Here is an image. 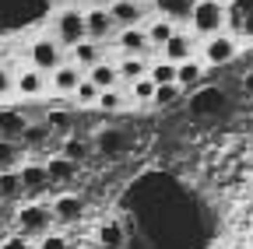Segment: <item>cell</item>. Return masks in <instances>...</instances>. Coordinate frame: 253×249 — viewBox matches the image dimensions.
Instances as JSON below:
<instances>
[{"instance_id": "1", "label": "cell", "mask_w": 253, "mask_h": 249, "mask_svg": "<svg viewBox=\"0 0 253 249\" xmlns=\"http://www.w3.org/2000/svg\"><path fill=\"white\" fill-rule=\"evenodd\" d=\"M186 32L197 42L225 32V0H194V7L186 14Z\"/></svg>"}, {"instance_id": "2", "label": "cell", "mask_w": 253, "mask_h": 249, "mask_svg": "<svg viewBox=\"0 0 253 249\" xmlns=\"http://www.w3.org/2000/svg\"><path fill=\"white\" fill-rule=\"evenodd\" d=\"M63 49H71L84 39V11L81 7H60L53 11V32H49Z\"/></svg>"}, {"instance_id": "3", "label": "cell", "mask_w": 253, "mask_h": 249, "mask_svg": "<svg viewBox=\"0 0 253 249\" xmlns=\"http://www.w3.org/2000/svg\"><path fill=\"white\" fill-rule=\"evenodd\" d=\"M28 60H32L28 67H36V71H42L49 77L60 64H67V49H63L53 36H39V39H32V46H28Z\"/></svg>"}, {"instance_id": "4", "label": "cell", "mask_w": 253, "mask_h": 249, "mask_svg": "<svg viewBox=\"0 0 253 249\" xmlns=\"http://www.w3.org/2000/svg\"><path fill=\"white\" fill-rule=\"evenodd\" d=\"M197 49H201V64H204V67H225V64H232V60L239 56L243 46H239L229 32H218V36H211V39H201Z\"/></svg>"}, {"instance_id": "5", "label": "cell", "mask_w": 253, "mask_h": 249, "mask_svg": "<svg viewBox=\"0 0 253 249\" xmlns=\"http://www.w3.org/2000/svg\"><path fill=\"white\" fill-rule=\"evenodd\" d=\"M225 32L239 46L253 42V0H225Z\"/></svg>"}, {"instance_id": "6", "label": "cell", "mask_w": 253, "mask_h": 249, "mask_svg": "<svg viewBox=\"0 0 253 249\" xmlns=\"http://www.w3.org/2000/svg\"><path fill=\"white\" fill-rule=\"evenodd\" d=\"M113 36H116V21H113V14H109V7H106V4L84 7V39L106 46V42H113Z\"/></svg>"}, {"instance_id": "7", "label": "cell", "mask_w": 253, "mask_h": 249, "mask_svg": "<svg viewBox=\"0 0 253 249\" xmlns=\"http://www.w3.org/2000/svg\"><path fill=\"white\" fill-rule=\"evenodd\" d=\"M18 235H25V239H32V235H49V225H53V214H49V207L46 204H39V200H32V204H25L21 211H18Z\"/></svg>"}, {"instance_id": "8", "label": "cell", "mask_w": 253, "mask_h": 249, "mask_svg": "<svg viewBox=\"0 0 253 249\" xmlns=\"http://www.w3.org/2000/svg\"><path fill=\"white\" fill-rule=\"evenodd\" d=\"M113 49L120 56H148L151 46H148V36H144V25H134V28H116L113 36Z\"/></svg>"}, {"instance_id": "9", "label": "cell", "mask_w": 253, "mask_h": 249, "mask_svg": "<svg viewBox=\"0 0 253 249\" xmlns=\"http://www.w3.org/2000/svg\"><path fill=\"white\" fill-rule=\"evenodd\" d=\"M109 14H113L116 28H134L151 18V7L144 0H120V4H109Z\"/></svg>"}, {"instance_id": "10", "label": "cell", "mask_w": 253, "mask_h": 249, "mask_svg": "<svg viewBox=\"0 0 253 249\" xmlns=\"http://www.w3.org/2000/svg\"><path fill=\"white\" fill-rule=\"evenodd\" d=\"M46 91H49V77H46L42 71H36V67L14 71V95H21V99H39V95H46Z\"/></svg>"}, {"instance_id": "11", "label": "cell", "mask_w": 253, "mask_h": 249, "mask_svg": "<svg viewBox=\"0 0 253 249\" xmlns=\"http://www.w3.org/2000/svg\"><path fill=\"white\" fill-rule=\"evenodd\" d=\"M18 182H21V193L25 197H42L49 190V176L42 162H25L18 165Z\"/></svg>"}, {"instance_id": "12", "label": "cell", "mask_w": 253, "mask_h": 249, "mask_svg": "<svg viewBox=\"0 0 253 249\" xmlns=\"http://www.w3.org/2000/svg\"><path fill=\"white\" fill-rule=\"evenodd\" d=\"M194 53H197V39L186 32V28H179V32L158 49V56L162 60H169V64H183V60H194Z\"/></svg>"}, {"instance_id": "13", "label": "cell", "mask_w": 253, "mask_h": 249, "mask_svg": "<svg viewBox=\"0 0 253 249\" xmlns=\"http://www.w3.org/2000/svg\"><path fill=\"white\" fill-rule=\"evenodd\" d=\"M84 81V71H78L74 64H71V60H67V64H60L53 74H49V91H53V95H74V88Z\"/></svg>"}, {"instance_id": "14", "label": "cell", "mask_w": 253, "mask_h": 249, "mask_svg": "<svg viewBox=\"0 0 253 249\" xmlns=\"http://www.w3.org/2000/svg\"><path fill=\"white\" fill-rule=\"evenodd\" d=\"M49 214H53V221H63V225L81 221V217H84V200H81L78 193H60V197L49 204Z\"/></svg>"}, {"instance_id": "15", "label": "cell", "mask_w": 253, "mask_h": 249, "mask_svg": "<svg viewBox=\"0 0 253 249\" xmlns=\"http://www.w3.org/2000/svg\"><path fill=\"white\" fill-rule=\"evenodd\" d=\"M67 60L78 67V71H91L99 60H106V46H99V42H91V39H81L78 46H71L67 49Z\"/></svg>"}, {"instance_id": "16", "label": "cell", "mask_w": 253, "mask_h": 249, "mask_svg": "<svg viewBox=\"0 0 253 249\" xmlns=\"http://www.w3.org/2000/svg\"><path fill=\"white\" fill-rule=\"evenodd\" d=\"M179 32V25L176 21H169V18H158V14H151L148 21H144V36H148V46H151V53H158L172 36Z\"/></svg>"}, {"instance_id": "17", "label": "cell", "mask_w": 253, "mask_h": 249, "mask_svg": "<svg viewBox=\"0 0 253 249\" xmlns=\"http://www.w3.org/2000/svg\"><path fill=\"white\" fill-rule=\"evenodd\" d=\"M204 74H208V67L197 56L183 60V64H176V88L179 91H197V88H204Z\"/></svg>"}, {"instance_id": "18", "label": "cell", "mask_w": 253, "mask_h": 249, "mask_svg": "<svg viewBox=\"0 0 253 249\" xmlns=\"http://www.w3.org/2000/svg\"><path fill=\"white\" fill-rule=\"evenodd\" d=\"M190 109H194V116H218L225 109V95H221L218 88H197Z\"/></svg>"}, {"instance_id": "19", "label": "cell", "mask_w": 253, "mask_h": 249, "mask_svg": "<svg viewBox=\"0 0 253 249\" xmlns=\"http://www.w3.org/2000/svg\"><path fill=\"white\" fill-rule=\"evenodd\" d=\"M25 127H28V116H25V112H18V109H0V141L21 144Z\"/></svg>"}, {"instance_id": "20", "label": "cell", "mask_w": 253, "mask_h": 249, "mask_svg": "<svg viewBox=\"0 0 253 249\" xmlns=\"http://www.w3.org/2000/svg\"><path fill=\"white\" fill-rule=\"evenodd\" d=\"M84 77L99 88V91H113V88H120V74H116V64L113 60H99L91 71H84Z\"/></svg>"}, {"instance_id": "21", "label": "cell", "mask_w": 253, "mask_h": 249, "mask_svg": "<svg viewBox=\"0 0 253 249\" xmlns=\"http://www.w3.org/2000/svg\"><path fill=\"white\" fill-rule=\"evenodd\" d=\"M194 7V0H151V14L169 18L176 25H186V14Z\"/></svg>"}, {"instance_id": "22", "label": "cell", "mask_w": 253, "mask_h": 249, "mask_svg": "<svg viewBox=\"0 0 253 249\" xmlns=\"http://www.w3.org/2000/svg\"><path fill=\"white\" fill-rule=\"evenodd\" d=\"M116 74H120V84H134L141 77H148V56H120L116 60Z\"/></svg>"}, {"instance_id": "23", "label": "cell", "mask_w": 253, "mask_h": 249, "mask_svg": "<svg viewBox=\"0 0 253 249\" xmlns=\"http://www.w3.org/2000/svg\"><path fill=\"white\" fill-rule=\"evenodd\" d=\"M46 165V176H49V186L53 182H60V186H67V182H74L78 179V172H81V165H74V162H67V158H49V162H42Z\"/></svg>"}, {"instance_id": "24", "label": "cell", "mask_w": 253, "mask_h": 249, "mask_svg": "<svg viewBox=\"0 0 253 249\" xmlns=\"http://www.w3.org/2000/svg\"><path fill=\"white\" fill-rule=\"evenodd\" d=\"M126 134L123 130H102L99 137H95V151L99 154H109V158H116V154H123L126 151Z\"/></svg>"}, {"instance_id": "25", "label": "cell", "mask_w": 253, "mask_h": 249, "mask_svg": "<svg viewBox=\"0 0 253 249\" xmlns=\"http://www.w3.org/2000/svg\"><path fill=\"white\" fill-rule=\"evenodd\" d=\"M91 154V144L81 137V134H67L63 137V147H60V158H67V162H74V165H81L84 158Z\"/></svg>"}, {"instance_id": "26", "label": "cell", "mask_w": 253, "mask_h": 249, "mask_svg": "<svg viewBox=\"0 0 253 249\" xmlns=\"http://www.w3.org/2000/svg\"><path fill=\"white\" fill-rule=\"evenodd\" d=\"M21 182H18V169H0V204H14L21 200Z\"/></svg>"}, {"instance_id": "27", "label": "cell", "mask_w": 253, "mask_h": 249, "mask_svg": "<svg viewBox=\"0 0 253 249\" xmlns=\"http://www.w3.org/2000/svg\"><path fill=\"white\" fill-rule=\"evenodd\" d=\"M148 81L155 88H162V84H176V64H169V60L158 56L155 64H148Z\"/></svg>"}, {"instance_id": "28", "label": "cell", "mask_w": 253, "mask_h": 249, "mask_svg": "<svg viewBox=\"0 0 253 249\" xmlns=\"http://www.w3.org/2000/svg\"><path fill=\"white\" fill-rule=\"evenodd\" d=\"M99 246H102V249H123V246H126L123 225H120V221H106V225L99 228Z\"/></svg>"}, {"instance_id": "29", "label": "cell", "mask_w": 253, "mask_h": 249, "mask_svg": "<svg viewBox=\"0 0 253 249\" xmlns=\"http://www.w3.org/2000/svg\"><path fill=\"white\" fill-rule=\"evenodd\" d=\"M49 137H53V134H49L46 123H28L25 134H21V147H42Z\"/></svg>"}, {"instance_id": "30", "label": "cell", "mask_w": 253, "mask_h": 249, "mask_svg": "<svg viewBox=\"0 0 253 249\" xmlns=\"http://www.w3.org/2000/svg\"><path fill=\"white\" fill-rule=\"evenodd\" d=\"M126 106V95L120 88H113V91H99V99H95V109H102V112H120Z\"/></svg>"}, {"instance_id": "31", "label": "cell", "mask_w": 253, "mask_h": 249, "mask_svg": "<svg viewBox=\"0 0 253 249\" xmlns=\"http://www.w3.org/2000/svg\"><path fill=\"white\" fill-rule=\"evenodd\" d=\"M71 99H74V102H78L81 109H95V99H99V88H95V84H91V81L84 77V81H81V84L74 88V95H71Z\"/></svg>"}, {"instance_id": "32", "label": "cell", "mask_w": 253, "mask_h": 249, "mask_svg": "<svg viewBox=\"0 0 253 249\" xmlns=\"http://www.w3.org/2000/svg\"><path fill=\"white\" fill-rule=\"evenodd\" d=\"M179 95H183V91H179L176 84H162V88H155V99H151V106H158V109H169V106H176V102H179Z\"/></svg>"}, {"instance_id": "33", "label": "cell", "mask_w": 253, "mask_h": 249, "mask_svg": "<svg viewBox=\"0 0 253 249\" xmlns=\"http://www.w3.org/2000/svg\"><path fill=\"white\" fill-rule=\"evenodd\" d=\"M21 144H11V141H0V169H18L21 162Z\"/></svg>"}, {"instance_id": "34", "label": "cell", "mask_w": 253, "mask_h": 249, "mask_svg": "<svg viewBox=\"0 0 253 249\" xmlns=\"http://www.w3.org/2000/svg\"><path fill=\"white\" fill-rule=\"evenodd\" d=\"M130 99H134V102H141V106H151V99H155V84H151L148 77L134 81V84H130Z\"/></svg>"}, {"instance_id": "35", "label": "cell", "mask_w": 253, "mask_h": 249, "mask_svg": "<svg viewBox=\"0 0 253 249\" xmlns=\"http://www.w3.org/2000/svg\"><path fill=\"white\" fill-rule=\"evenodd\" d=\"M7 95H14V71L0 64V99H7Z\"/></svg>"}, {"instance_id": "36", "label": "cell", "mask_w": 253, "mask_h": 249, "mask_svg": "<svg viewBox=\"0 0 253 249\" xmlns=\"http://www.w3.org/2000/svg\"><path fill=\"white\" fill-rule=\"evenodd\" d=\"M36 249H71V242L63 239V235H42V242Z\"/></svg>"}, {"instance_id": "37", "label": "cell", "mask_w": 253, "mask_h": 249, "mask_svg": "<svg viewBox=\"0 0 253 249\" xmlns=\"http://www.w3.org/2000/svg\"><path fill=\"white\" fill-rule=\"evenodd\" d=\"M0 249H36V246H32L25 235H7L4 242H0Z\"/></svg>"}, {"instance_id": "38", "label": "cell", "mask_w": 253, "mask_h": 249, "mask_svg": "<svg viewBox=\"0 0 253 249\" xmlns=\"http://www.w3.org/2000/svg\"><path fill=\"white\" fill-rule=\"evenodd\" d=\"M243 88H246V95H250V99H253V71H250V74H246V81H243Z\"/></svg>"}, {"instance_id": "39", "label": "cell", "mask_w": 253, "mask_h": 249, "mask_svg": "<svg viewBox=\"0 0 253 249\" xmlns=\"http://www.w3.org/2000/svg\"><path fill=\"white\" fill-rule=\"evenodd\" d=\"M4 214H7V204H0V221H4Z\"/></svg>"}, {"instance_id": "40", "label": "cell", "mask_w": 253, "mask_h": 249, "mask_svg": "<svg viewBox=\"0 0 253 249\" xmlns=\"http://www.w3.org/2000/svg\"><path fill=\"white\" fill-rule=\"evenodd\" d=\"M7 239V232H4V221H0V242H4Z\"/></svg>"}, {"instance_id": "41", "label": "cell", "mask_w": 253, "mask_h": 249, "mask_svg": "<svg viewBox=\"0 0 253 249\" xmlns=\"http://www.w3.org/2000/svg\"><path fill=\"white\" fill-rule=\"evenodd\" d=\"M109 4H120V0H106V7H109Z\"/></svg>"}]
</instances>
